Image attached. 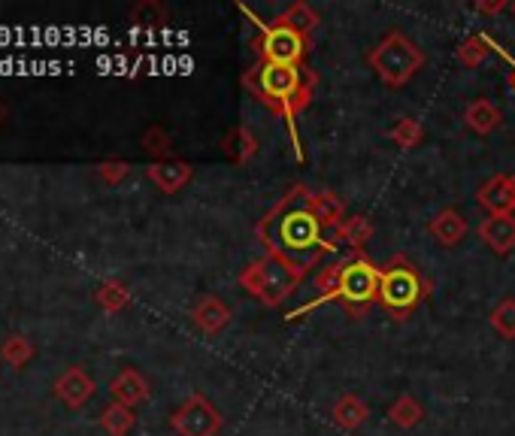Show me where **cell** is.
I'll list each match as a JSON object with an SVG mask.
<instances>
[{
	"mask_svg": "<svg viewBox=\"0 0 515 436\" xmlns=\"http://www.w3.org/2000/svg\"><path fill=\"white\" fill-rule=\"evenodd\" d=\"M303 194H306V185L288 188L282 194V200L258 222L255 234H258L264 252L276 249L309 273L325 255L337 252L340 246L334 237H328V240L322 237L325 228L319 225V218L306 209Z\"/></svg>",
	"mask_w": 515,
	"mask_h": 436,
	"instance_id": "1",
	"label": "cell"
},
{
	"mask_svg": "<svg viewBox=\"0 0 515 436\" xmlns=\"http://www.w3.org/2000/svg\"><path fill=\"white\" fill-rule=\"evenodd\" d=\"M243 85L270 109L273 116H282L294 134V116L309 106L316 88V73L291 64H261L243 76ZM297 140V134H294Z\"/></svg>",
	"mask_w": 515,
	"mask_h": 436,
	"instance_id": "2",
	"label": "cell"
},
{
	"mask_svg": "<svg viewBox=\"0 0 515 436\" xmlns=\"http://www.w3.org/2000/svg\"><path fill=\"white\" fill-rule=\"evenodd\" d=\"M306 270L300 264H294L291 258H285L282 252L276 249H267L264 258L252 261L243 273H240V285L255 297L261 300L264 306H282L294 291L297 285L303 282Z\"/></svg>",
	"mask_w": 515,
	"mask_h": 436,
	"instance_id": "3",
	"label": "cell"
},
{
	"mask_svg": "<svg viewBox=\"0 0 515 436\" xmlns=\"http://www.w3.org/2000/svg\"><path fill=\"white\" fill-rule=\"evenodd\" d=\"M431 294V282L412 267L403 255H397L394 261H388V267L382 270V282H379V306L394 318V321H406L412 312H416L425 297Z\"/></svg>",
	"mask_w": 515,
	"mask_h": 436,
	"instance_id": "4",
	"label": "cell"
},
{
	"mask_svg": "<svg viewBox=\"0 0 515 436\" xmlns=\"http://www.w3.org/2000/svg\"><path fill=\"white\" fill-rule=\"evenodd\" d=\"M367 61H370L373 73H376L385 85L403 88L412 76H416V73L425 67V52H422V46L412 43L406 34L391 31V34H385V37L373 46V52H370Z\"/></svg>",
	"mask_w": 515,
	"mask_h": 436,
	"instance_id": "5",
	"label": "cell"
},
{
	"mask_svg": "<svg viewBox=\"0 0 515 436\" xmlns=\"http://www.w3.org/2000/svg\"><path fill=\"white\" fill-rule=\"evenodd\" d=\"M379 282H382V270L373 261L361 255L346 258L340 279V303L352 312V318H361V312L379 300Z\"/></svg>",
	"mask_w": 515,
	"mask_h": 436,
	"instance_id": "6",
	"label": "cell"
},
{
	"mask_svg": "<svg viewBox=\"0 0 515 436\" xmlns=\"http://www.w3.org/2000/svg\"><path fill=\"white\" fill-rule=\"evenodd\" d=\"M309 46H313V43H309L306 37H300L291 28L273 25V22L261 25V37L255 43V49L261 55V64H291V67H303V58H306Z\"/></svg>",
	"mask_w": 515,
	"mask_h": 436,
	"instance_id": "7",
	"label": "cell"
},
{
	"mask_svg": "<svg viewBox=\"0 0 515 436\" xmlns=\"http://www.w3.org/2000/svg\"><path fill=\"white\" fill-rule=\"evenodd\" d=\"M222 424H225L222 412L203 394H191L170 415V427L176 430V436H216Z\"/></svg>",
	"mask_w": 515,
	"mask_h": 436,
	"instance_id": "8",
	"label": "cell"
},
{
	"mask_svg": "<svg viewBox=\"0 0 515 436\" xmlns=\"http://www.w3.org/2000/svg\"><path fill=\"white\" fill-rule=\"evenodd\" d=\"M476 203L488 215H515V176L497 173L488 182H482L476 191Z\"/></svg>",
	"mask_w": 515,
	"mask_h": 436,
	"instance_id": "9",
	"label": "cell"
},
{
	"mask_svg": "<svg viewBox=\"0 0 515 436\" xmlns=\"http://www.w3.org/2000/svg\"><path fill=\"white\" fill-rule=\"evenodd\" d=\"M476 234L494 255L503 258L515 249V215H485Z\"/></svg>",
	"mask_w": 515,
	"mask_h": 436,
	"instance_id": "10",
	"label": "cell"
},
{
	"mask_svg": "<svg viewBox=\"0 0 515 436\" xmlns=\"http://www.w3.org/2000/svg\"><path fill=\"white\" fill-rule=\"evenodd\" d=\"M191 321L200 327L203 334L216 337V334H222L225 327L231 324V306H228L222 297H216V294H206V297H200V300L194 303Z\"/></svg>",
	"mask_w": 515,
	"mask_h": 436,
	"instance_id": "11",
	"label": "cell"
},
{
	"mask_svg": "<svg viewBox=\"0 0 515 436\" xmlns=\"http://www.w3.org/2000/svg\"><path fill=\"white\" fill-rule=\"evenodd\" d=\"M55 397L70 409H79L94 397V379L82 367H70L55 379Z\"/></svg>",
	"mask_w": 515,
	"mask_h": 436,
	"instance_id": "12",
	"label": "cell"
},
{
	"mask_svg": "<svg viewBox=\"0 0 515 436\" xmlns=\"http://www.w3.org/2000/svg\"><path fill=\"white\" fill-rule=\"evenodd\" d=\"M191 176H194V167L188 164V161H155V164H149L146 167V179L158 188V191H164V194H176V191H182L188 182H191Z\"/></svg>",
	"mask_w": 515,
	"mask_h": 436,
	"instance_id": "13",
	"label": "cell"
},
{
	"mask_svg": "<svg viewBox=\"0 0 515 436\" xmlns=\"http://www.w3.org/2000/svg\"><path fill=\"white\" fill-rule=\"evenodd\" d=\"M306 209L319 218V225L325 231H337L343 225V215H346V203L334 194V191H309L303 194Z\"/></svg>",
	"mask_w": 515,
	"mask_h": 436,
	"instance_id": "14",
	"label": "cell"
},
{
	"mask_svg": "<svg viewBox=\"0 0 515 436\" xmlns=\"http://www.w3.org/2000/svg\"><path fill=\"white\" fill-rule=\"evenodd\" d=\"M149 382H146V376L140 373V370H134V367H125V370H119L116 373V379L110 382V394H113V400L116 403H125V406H140V403H146L149 400Z\"/></svg>",
	"mask_w": 515,
	"mask_h": 436,
	"instance_id": "15",
	"label": "cell"
},
{
	"mask_svg": "<svg viewBox=\"0 0 515 436\" xmlns=\"http://www.w3.org/2000/svg\"><path fill=\"white\" fill-rule=\"evenodd\" d=\"M428 234L440 243V246H446V249H452V246H458L464 237H467V218L458 212V209H440L431 222H428Z\"/></svg>",
	"mask_w": 515,
	"mask_h": 436,
	"instance_id": "16",
	"label": "cell"
},
{
	"mask_svg": "<svg viewBox=\"0 0 515 436\" xmlns=\"http://www.w3.org/2000/svg\"><path fill=\"white\" fill-rule=\"evenodd\" d=\"M464 122H467V128H470L473 134L488 137V134H494V131L503 125V113H500V109H497L491 100L479 97V100H473V103L464 109Z\"/></svg>",
	"mask_w": 515,
	"mask_h": 436,
	"instance_id": "17",
	"label": "cell"
},
{
	"mask_svg": "<svg viewBox=\"0 0 515 436\" xmlns=\"http://www.w3.org/2000/svg\"><path fill=\"white\" fill-rule=\"evenodd\" d=\"M273 25H282V28H291V31H297L300 37H306L309 43H313V31L322 25V19H319V13L309 7V4H291L282 16H276L273 19Z\"/></svg>",
	"mask_w": 515,
	"mask_h": 436,
	"instance_id": "18",
	"label": "cell"
},
{
	"mask_svg": "<svg viewBox=\"0 0 515 436\" xmlns=\"http://www.w3.org/2000/svg\"><path fill=\"white\" fill-rule=\"evenodd\" d=\"M222 149H225V155H228L234 164H246V161H252V158L258 155L261 143H258V137H255L252 128L240 125V128H234V131L222 140Z\"/></svg>",
	"mask_w": 515,
	"mask_h": 436,
	"instance_id": "19",
	"label": "cell"
},
{
	"mask_svg": "<svg viewBox=\"0 0 515 436\" xmlns=\"http://www.w3.org/2000/svg\"><path fill=\"white\" fill-rule=\"evenodd\" d=\"M367 415H370V406H367L361 397H355V394H343V397L334 403V409H331L334 424L343 427V430H358V427L367 421Z\"/></svg>",
	"mask_w": 515,
	"mask_h": 436,
	"instance_id": "20",
	"label": "cell"
},
{
	"mask_svg": "<svg viewBox=\"0 0 515 436\" xmlns=\"http://www.w3.org/2000/svg\"><path fill=\"white\" fill-rule=\"evenodd\" d=\"M137 424V412L125 403H110L107 409L100 412V427L107 436H128Z\"/></svg>",
	"mask_w": 515,
	"mask_h": 436,
	"instance_id": "21",
	"label": "cell"
},
{
	"mask_svg": "<svg viewBox=\"0 0 515 436\" xmlns=\"http://www.w3.org/2000/svg\"><path fill=\"white\" fill-rule=\"evenodd\" d=\"M334 240H337V246L346 243L352 249H361V246H367L373 240V222L367 215H352L334 231Z\"/></svg>",
	"mask_w": 515,
	"mask_h": 436,
	"instance_id": "22",
	"label": "cell"
},
{
	"mask_svg": "<svg viewBox=\"0 0 515 436\" xmlns=\"http://www.w3.org/2000/svg\"><path fill=\"white\" fill-rule=\"evenodd\" d=\"M425 418V406L412 397V394H400L391 406H388V421H394L397 427L409 430V427H416L419 421Z\"/></svg>",
	"mask_w": 515,
	"mask_h": 436,
	"instance_id": "23",
	"label": "cell"
},
{
	"mask_svg": "<svg viewBox=\"0 0 515 436\" xmlns=\"http://www.w3.org/2000/svg\"><path fill=\"white\" fill-rule=\"evenodd\" d=\"M94 300L100 303V309H107V312H119L131 303V291L125 282L119 279H107V282H100L97 291H94Z\"/></svg>",
	"mask_w": 515,
	"mask_h": 436,
	"instance_id": "24",
	"label": "cell"
},
{
	"mask_svg": "<svg viewBox=\"0 0 515 436\" xmlns=\"http://www.w3.org/2000/svg\"><path fill=\"white\" fill-rule=\"evenodd\" d=\"M170 19L167 7L158 4V0H140L137 7H131V22L137 28H164Z\"/></svg>",
	"mask_w": 515,
	"mask_h": 436,
	"instance_id": "25",
	"label": "cell"
},
{
	"mask_svg": "<svg viewBox=\"0 0 515 436\" xmlns=\"http://www.w3.org/2000/svg\"><path fill=\"white\" fill-rule=\"evenodd\" d=\"M0 358H4L10 367L22 370V367L34 358V346H31V340H28V337L13 334V337H7V340H4V346H0Z\"/></svg>",
	"mask_w": 515,
	"mask_h": 436,
	"instance_id": "26",
	"label": "cell"
},
{
	"mask_svg": "<svg viewBox=\"0 0 515 436\" xmlns=\"http://www.w3.org/2000/svg\"><path fill=\"white\" fill-rule=\"evenodd\" d=\"M143 149L155 158V161H170V152H173V140L170 134L161 128V125H149L140 137Z\"/></svg>",
	"mask_w": 515,
	"mask_h": 436,
	"instance_id": "27",
	"label": "cell"
},
{
	"mask_svg": "<svg viewBox=\"0 0 515 436\" xmlns=\"http://www.w3.org/2000/svg\"><path fill=\"white\" fill-rule=\"evenodd\" d=\"M488 52H491V46H488V37L485 34H473V37H467L461 46H458V52H455V58L464 64V67H479L485 58H488Z\"/></svg>",
	"mask_w": 515,
	"mask_h": 436,
	"instance_id": "28",
	"label": "cell"
},
{
	"mask_svg": "<svg viewBox=\"0 0 515 436\" xmlns=\"http://www.w3.org/2000/svg\"><path fill=\"white\" fill-rule=\"evenodd\" d=\"M491 327L503 340H515V297H506L491 312Z\"/></svg>",
	"mask_w": 515,
	"mask_h": 436,
	"instance_id": "29",
	"label": "cell"
},
{
	"mask_svg": "<svg viewBox=\"0 0 515 436\" xmlns=\"http://www.w3.org/2000/svg\"><path fill=\"white\" fill-rule=\"evenodd\" d=\"M388 137H391L400 149H416V146L425 140V131H422V122H416V119H400V122L388 131Z\"/></svg>",
	"mask_w": 515,
	"mask_h": 436,
	"instance_id": "30",
	"label": "cell"
},
{
	"mask_svg": "<svg viewBox=\"0 0 515 436\" xmlns=\"http://www.w3.org/2000/svg\"><path fill=\"white\" fill-rule=\"evenodd\" d=\"M97 176L107 185H119V182H125L131 176V164L128 161H100Z\"/></svg>",
	"mask_w": 515,
	"mask_h": 436,
	"instance_id": "31",
	"label": "cell"
},
{
	"mask_svg": "<svg viewBox=\"0 0 515 436\" xmlns=\"http://www.w3.org/2000/svg\"><path fill=\"white\" fill-rule=\"evenodd\" d=\"M488 46H491V49H494V52H497L500 58H506V61L512 64V73H509V85H512V91H515V58H512V55H506V52H503V49H500V46H497V43H494L491 37H488Z\"/></svg>",
	"mask_w": 515,
	"mask_h": 436,
	"instance_id": "32",
	"label": "cell"
},
{
	"mask_svg": "<svg viewBox=\"0 0 515 436\" xmlns=\"http://www.w3.org/2000/svg\"><path fill=\"white\" fill-rule=\"evenodd\" d=\"M506 7H509L506 0H494V4H476V10H479V13H488V16H491V13H503Z\"/></svg>",
	"mask_w": 515,
	"mask_h": 436,
	"instance_id": "33",
	"label": "cell"
},
{
	"mask_svg": "<svg viewBox=\"0 0 515 436\" xmlns=\"http://www.w3.org/2000/svg\"><path fill=\"white\" fill-rule=\"evenodd\" d=\"M10 119V109H7V103L0 100V128H4V122Z\"/></svg>",
	"mask_w": 515,
	"mask_h": 436,
	"instance_id": "34",
	"label": "cell"
},
{
	"mask_svg": "<svg viewBox=\"0 0 515 436\" xmlns=\"http://www.w3.org/2000/svg\"><path fill=\"white\" fill-rule=\"evenodd\" d=\"M512 16H515V4H512Z\"/></svg>",
	"mask_w": 515,
	"mask_h": 436,
	"instance_id": "35",
	"label": "cell"
}]
</instances>
